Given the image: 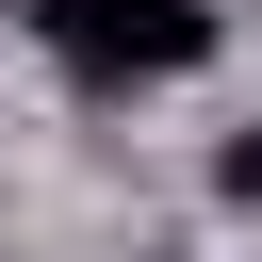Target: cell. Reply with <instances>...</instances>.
Returning a JSON list of instances; mask_svg holds the SVG:
<instances>
[{"mask_svg":"<svg viewBox=\"0 0 262 262\" xmlns=\"http://www.w3.org/2000/svg\"><path fill=\"white\" fill-rule=\"evenodd\" d=\"M16 16L66 49V82H82V98H131V82L213 66V0H16Z\"/></svg>","mask_w":262,"mask_h":262,"instance_id":"cell-1","label":"cell"},{"mask_svg":"<svg viewBox=\"0 0 262 262\" xmlns=\"http://www.w3.org/2000/svg\"><path fill=\"white\" fill-rule=\"evenodd\" d=\"M213 196H229V213H262V131H229V147H213Z\"/></svg>","mask_w":262,"mask_h":262,"instance_id":"cell-2","label":"cell"}]
</instances>
